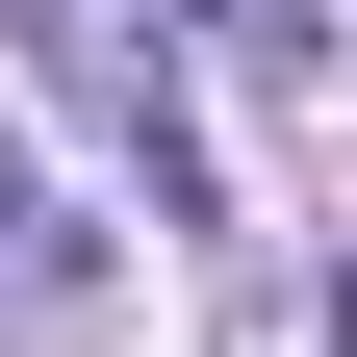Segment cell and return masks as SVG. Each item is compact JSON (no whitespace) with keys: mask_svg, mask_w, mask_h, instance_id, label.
<instances>
[{"mask_svg":"<svg viewBox=\"0 0 357 357\" xmlns=\"http://www.w3.org/2000/svg\"><path fill=\"white\" fill-rule=\"evenodd\" d=\"M0 306H52V178H26V128H0Z\"/></svg>","mask_w":357,"mask_h":357,"instance_id":"1","label":"cell"}]
</instances>
